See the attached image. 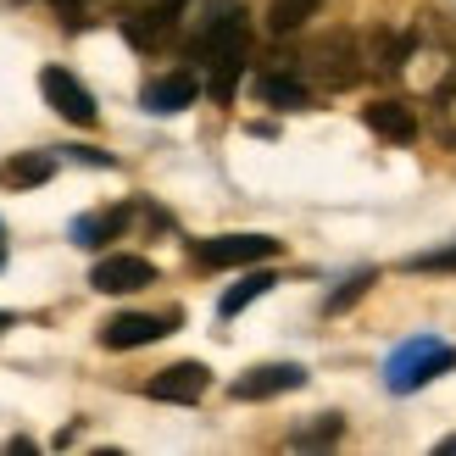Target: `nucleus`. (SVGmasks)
Masks as SVG:
<instances>
[{
  "mask_svg": "<svg viewBox=\"0 0 456 456\" xmlns=\"http://www.w3.org/2000/svg\"><path fill=\"white\" fill-rule=\"evenodd\" d=\"M245 51H250V28H245V12L234 0H212V17L200 22V34L190 45L195 61H207V89L212 101H234V84L245 73Z\"/></svg>",
  "mask_w": 456,
  "mask_h": 456,
  "instance_id": "f257e3e1",
  "label": "nucleus"
},
{
  "mask_svg": "<svg viewBox=\"0 0 456 456\" xmlns=\"http://www.w3.org/2000/svg\"><path fill=\"white\" fill-rule=\"evenodd\" d=\"M451 368H456V346H445V339H435V334H418V339H406V346L390 356L384 384H390L395 395H412V390H423L428 379H440Z\"/></svg>",
  "mask_w": 456,
  "mask_h": 456,
  "instance_id": "f03ea898",
  "label": "nucleus"
},
{
  "mask_svg": "<svg viewBox=\"0 0 456 456\" xmlns=\"http://www.w3.org/2000/svg\"><path fill=\"white\" fill-rule=\"evenodd\" d=\"M178 329V312H118L101 323V346L106 351H140V346H156Z\"/></svg>",
  "mask_w": 456,
  "mask_h": 456,
  "instance_id": "7ed1b4c3",
  "label": "nucleus"
},
{
  "mask_svg": "<svg viewBox=\"0 0 456 456\" xmlns=\"http://www.w3.org/2000/svg\"><path fill=\"white\" fill-rule=\"evenodd\" d=\"M312 78L323 84V89H351L362 78V51H356V34H329V39H317L312 45Z\"/></svg>",
  "mask_w": 456,
  "mask_h": 456,
  "instance_id": "20e7f679",
  "label": "nucleus"
},
{
  "mask_svg": "<svg viewBox=\"0 0 456 456\" xmlns=\"http://www.w3.org/2000/svg\"><path fill=\"white\" fill-rule=\"evenodd\" d=\"M190 256L200 267H256L267 256H279V240H267V234H217V240H200Z\"/></svg>",
  "mask_w": 456,
  "mask_h": 456,
  "instance_id": "39448f33",
  "label": "nucleus"
},
{
  "mask_svg": "<svg viewBox=\"0 0 456 456\" xmlns=\"http://www.w3.org/2000/svg\"><path fill=\"white\" fill-rule=\"evenodd\" d=\"M306 384V368L301 362H262V368H245L234 384H228V395L234 401H273V395H289Z\"/></svg>",
  "mask_w": 456,
  "mask_h": 456,
  "instance_id": "423d86ee",
  "label": "nucleus"
},
{
  "mask_svg": "<svg viewBox=\"0 0 456 456\" xmlns=\"http://www.w3.org/2000/svg\"><path fill=\"white\" fill-rule=\"evenodd\" d=\"M39 89H45V101H51V111H61L67 123L89 128V123L101 118V111H95V95H89V89L67 73V67H45V73H39Z\"/></svg>",
  "mask_w": 456,
  "mask_h": 456,
  "instance_id": "0eeeda50",
  "label": "nucleus"
},
{
  "mask_svg": "<svg viewBox=\"0 0 456 456\" xmlns=\"http://www.w3.org/2000/svg\"><path fill=\"white\" fill-rule=\"evenodd\" d=\"M178 12H184V0H162V6H140L123 17V39L134 51H162V45L178 34Z\"/></svg>",
  "mask_w": 456,
  "mask_h": 456,
  "instance_id": "6e6552de",
  "label": "nucleus"
},
{
  "mask_svg": "<svg viewBox=\"0 0 456 456\" xmlns=\"http://www.w3.org/2000/svg\"><path fill=\"white\" fill-rule=\"evenodd\" d=\"M207 384H212V368L207 362H173V368H162L151 384H145V395L151 401H178V406H190L207 395Z\"/></svg>",
  "mask_w": 456,
  "mask_h": 456,
  "instance_id": "1a4fd4ad",
  "label": "nucleus"
},
{
  "mask_svg": "<svg viewBox=\"0 0 456 456\" xmlns=\"http://www.w3.org/2000/svg\"><path fill=\"white\" fill-rule=\"evenodd\" d=\"M89 284H95L101 295H134V289L156 284V267H151L145 256H128V250H118V256H101V262H95Z\"/></svg>",
  "mask_w": 456,
  "mask_h": 456,
  "instance_id": "9d476101",
  "label": "nucleus"
},
{
  "mask_svg": "<svg viewBox=\"0 0 456 456\" xmlns=\"http://www.w3.org/2000/svg\"><path fill=\"white\" fill-rule=\"evenodd\" d=\"M195 95H200V84H195L190 73H162V78H151V84L140 89V106L156 111V118H173V111L195 106Z\"/></svg>",
  "mask_w": 456,
  "mask_h": 456,
  "instance_id": "9b49d317",
  "label": "nucleus"
},
{
  "mask_svg": "<svg viewBox=\"0 0 456 456\" xmlns=\"http://www.w3.org/2000/svg\"><path fill=\"white\" fill-rule=\"evenodd\" d=\"M51 173H56L51 151H17L0 162V190H39V184H51Z\"/></svg>",
  "mask_w": 456,
  "mask_h": 456,
  "instance_id": "f8f14e48",
  "label": "nucleus"
},
{
  "mask_svg": "<svg viewBox=\"0 0 456 456\" xmlns=\"http://www.w3.org/2000/svg\"><path fill=\"white\" fill-rule=\"evenodd\" d=\"M362 123H368L373 134H384V140H395V145L418 140V111L406 101H373L368 111H362Z\"/></svg>",
  "mask_w": 456,
  "mask_h": 456,
  "instance_id": "ddd939ff",
  "label": "nucleus"
},
{
  "mask_svg": "<svg viewBox=\"0 0 456 456\" xmlns=\"http://www.w3.org/2000/svg\"><path fill=\"white\" fill-rule=\"evenodd\" d=\"M406 56H412V34H395V28H379L373 39H368V61L373 73H401L406 67Z\"/></svg>",
  "mask_w": 456,
  "mask_h": 456,
  "instance_id": "4468645a",
  "label": "nucleus"
},
{
  "mask_svg": "<svg viewBox=\"0 0 456 456\" xmlns=\"http://www.w3.org/2000/svg\"><path fill=\"white\" fill-rule=\"evenodd\" d=\"M123 223H128V212H84V217H73V245H106V240H118L123 234Z\"/></svg>",
  "mask_w": 456,
  "mask_h": 456,
  "instance_id": "2eb2a0df",
  "label": "nucleus"
},
{
  "mask_svg": "<svg viewBox=\"0 0 456 456\" xmlns=\"http://www.w3.org/2000/svg\"><path fill=\"white\" fill-rule=\"evenodd\" d=\"M273 284H279V279H273L267 267H256V273H245V279H240L234 289H223V301H217V312H223V317H240V312H245L250 301H262V295H267Z\"/></svg>",
  "mask_w": 456,
  "mask_h": 456,
  "instance_id": "dca6fc26",
  "label": "nucleus"
},
{
  "mask_svg": "<svg viewBox=\"0 0 456 456\" xmlns=\"http://www.w3.org/2000/svg\"><path fill=\"white\" fill-rule=\"evenodd\" d=\"M256 95H262L267 106H279V111H301V106H306V84L289 78V73H262V78H256Z\"/></svg>",
  "mask_w": 456,
  "mask_h": 456,
  "instance_id": "f3484780",
  "label": "nucleus"
},
{
  "mask_svg": "<svg viewBox=\"0 0 456 456\" xmlns=\"http://www.w3.org/2000/svg\"><path fill=\"white\" fill-rule=\"evenodd\" d=\"M317 6H323V0H273V6H267V28L273 34H295L306 17H317Z\"/></svg>",
  "mask_w": 456,
  "mask_h": 456,
  "instance_id": "a211bd4d",
  "label": "nucleus"
},
{
  "mask_svg": "<svg viewBox=\"0 0 456 456\" xmlns=\"http://www.w3.org/2000/svg\"><path fill=\"white\" fill-rule=\"evenodd\" d=\"M339 428H346V423H339L334 412H323V418H317V423H306V428H295V445H334L339 440Z\"/></svg>",
  "mask_w": 456,
  "mask_h": 456,
  "instance_id": "6ab92c4d",
  "label": "nucleus"
},
{
  "mask_svg": "<svg viewBox=\"0 0 456 456\" xmlns=\"http://www.w3.org/2000/svg\"><path fill=\"white\" fill-rule=\"evenodd\" d=\"M406 273H456V245L423 250V256H406Z\"/></svg>",
  "mask_w": 456,
  "mask_h": 456,
  "instance_id": "aec40b11",
  "label": "nucleus"
},
{
  "mask_svg": "<svg viewBox=\"0 0 456 456\" xmlns=\"http://www.w3.org/2000/svg\"><path fill=\"white\" fill-rule=\"evenodd\" d=\"M368 284H373V273H368V267H362V273H351V279H346V284H339V289L329 295V312H346L351 301H362V295H368Z\"/></svg>",
  "mask_w": 456,
  "mask_h": 456,
  "instance_id": "412c9836",
  "label": "nucleus"
},
{
  "mask_svg": "<svg viewBox=\"0 0 456 456\" xmlns=\"http://www.w3.org/2000/svg\"><path fill=\"white\" fill-rule=\"evenodd\" d=\"M435 134H440L445 145H456V84L445 89V95H440V106H435Z\"/></svg>",
  "mask_w": 456,
  "mask_h": 456,
  "instance_id": "4be33fe9",
  "label": "nucleus"
},
{
  "mask_svg": "<svg viewBox=\"0 0 456 456\" xmlns=\"http://www.w3.org/2000/svg\"><path fill=\"white\" fill-rule=\"evenodd\" d=\"M140 6H162V0H118V12L128 17V12H140Z\"/></svg>",
  "mask_w": 456,
  "mask_h": 456,
  "instance_id": "5701e85b",
  "label": "nucleus"
},
{
  "mask_svg": "<svg viewBox=\"0 0 456 456\" xmlns=\"http://www.w3.org/2000/svg\"><path fill=\"white\" fill-rule=\"evenodd\" d=\"M56 6H61V12H78V6H89V0H56Z\"/></svg>",
  "mask_w": 456,
  "mask_h": 456,
  "instance_id": "b1692460",
  "label": "nucleus"
},
{
  "mask_svg": "<svg viewBox=\"0 0 456 456\" xmlns=\"http://www.w3.org/2000/svg\"><path fill=\"white\" fill-rule=\"evenodd\" d=\"M12 329V312H0V334H6Z\"/></svg>",
  "mask_w": 456,
  "mask_h": 456,
  "instance_id": "393cba45",
  "label": "nucleus"
},
{
  "mask_svg": "<svg viewBox=\"0 0 456 456\" xmlns=\"http://www.w3.org/2000/svg\"><path fill=\"white\" fill-rule=\"evenodd\" d=\"M440 451H456V435H451V440H445V445H440Z\"/></svg>",
  "mask_w": 456,
  "mask_h": 456,
  "instance_id": "a878e982",
  "label": "nucleus"
},
{
  "mask_svg": "<svg viewBox=\"0 0 456 456\" xmlns=\"http://www.w3.org/2000/svg\"><path fill=\"white\" fill-rule=\"evenodd\" d=\"M0 267H6V245H0Z\"/></svg>",
  "mask_w": 456,
  "mask_h": 456,
  "instance_id": "bb28decb",
  "label": "nucleus"
}]
</instances>
